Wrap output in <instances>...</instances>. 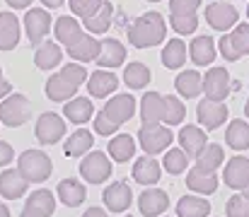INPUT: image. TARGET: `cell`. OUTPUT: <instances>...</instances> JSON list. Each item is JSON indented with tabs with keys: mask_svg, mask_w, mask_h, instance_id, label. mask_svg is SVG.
Segmentation results:
<instances>
[{
	"mask_svg": "<svg viewBox=\"0 0 249 217\" xmlns=\"http://www.w3.org/2000/svg\"><path fill=\"white\" fill-rule=\"evenodd\" d=\"M24 208L36 210V213H41V215L51 217L53 215V210H56V198H53V193H51V191L39 188V191H32V196L27 198Z\"/></svg>",
	"mask_w": 249,
	"mask_h": 217,
	"instance_id": "74e56055",
	"label": "cell"
},
{
	"mask_svg": "<svg viewBox=\"0 0 249 217\" xmlns=\"http://www.w3.org/2000/svg\"><path fill=\"white\" fill-rule=\"evenodd\" d=\"M203 92H206V99L211 101H225L228 94H230V72L223 66H213L206 70L203 77Z\"/></svg>",
	"mask_w": 249,
	"mask_h": 217,
	"instance_id": "ba28073f",
	"label": "cell"
},
{
	"mask_svg": "<svg viewBox=\"0 0 249 217\" xmlns=\"http://www.w3.org/2000/svg\"><path fill=\"white\" fill-rule=\"evenodd\" d=\"M169 27H172L177 34L186 36V34H194V32H196L198 17H196V12H194V15H169Z\"/></svg>",
	"mask_w": 249,
	"mask_h": 217,
	"instance_id": "b9f144b4",
	"label": "cell"
},
{
	"mask_svg": "<svg viewBox=\"0 0 249 217\" xmlns=\"http://www.w3.org/2000/svg\"><path fill=\"white\" fill-rule=\"evenodd\" d=\"M83 217H109L102 208H89V210H85V215Z\"/></svg>",
	"mask_w": 249,
	"mask_h": 217,
	"instance_id": "db71d44e",
	"label": "cell"
},
{
	"mask_svg": "<svg viewBox=\"0 0 249 217\" xmlns=\"http://www.w3.org/2000/svg\"><path fill=\"white\" fill-rule=\"evenodd\" d=\"M133 154H136V140L128 133L114 135L109 140V157L114 162H128V159H133Z\"/></svg>",
	"mask_w": 249,
	"mask_h": 217,
	"instance_id": "836d02e7",
	"label": "cell"
},
{
	"mask_svg": "<svg viewBox=\"0 0 249 217\" xmlns=\"http://www.w3.org/2000/svg\"><path fill=\"white\" fill-rule=\"evenodd\" d=\"M10 92H12V84L5 80V75H2V70H0V99H2V97H7Z\"/></svg>",
	"mask_w": 249,
	"mask_h": 217,
	"instance_id": "f5cc1de1",
	"label": "cell"
},
{
	"mask_svg": "<svg viewBox=\"0 0 249 217\" xmlns=\"http://www.w3.org/2000/svg\"><path fill=\"white\" fill-rule=\"evenodd\" d=\"M66 53L75 61V63H89L97 58L99 53V41L94 39V34H83L75 44L66 46Z\"/></svg>",
	"mask_w": 249,
	"mask_h": 217,
	"instance_id": "7402d4cb",
	"label": "cell"
},
{
	"mask_svg": "<svg viewBox=\"0 0 249 217\" xmlns=\"http://www.w3.org/2000/svg\"><path fill=\"white\" fill-rule=\"evenodd\" d=\"M17 171L29 184H41L51 176L53 164H51V157L44 150H24L17 159Z\"/></svg>",
	"mask_w": 249,
	"mask_h": 217,
	"instance_id": "7a4b0ae2",
	"label": "cell"
},
{
	"mask_svg": "<svg viewBox=\"0 0 249 217\" xmlns=\"http://www.w3.org/2000/svg\"><path fill=\"white\" fill-rule=\"evenodd\" d=\"M114 167L109 162V157L104 152H87L83 154V162H80V176L89 184H104L109 176H111Z\"/></svg>",
	"mask_w": 249,
	"mask_h": 217,
	"instance_id": "8992f818",
	"label": "cell"
},
{
	"mask_svg": "<svg viewBox=\"0 0 249 217\" xmlns=\"http://www.w3.org/2000/svg\"><path fill=\"white\" fill-rule=\"evenodd\" d=\"M201 0H169V15H194Z\"/></svg>",
	"mask_w": 249,
	"mask_h": 217,
	"instance_id": "681fc988",
	"label": "cell"
},
{
	"mask_svg": "<svg viewBox=\"0 0 249 217\" xmlns=\"http://www.w3.org/2000/svg\"><path fill=\"white\" fill-rule=\"evenodd\" d=\"M218 174L215 171H208V169H201V167H191L189 174H186V186L194 191V193H201V196H211L218 191Z\"/></svg>",
	"mask_w": 249,
	"mask_h": 217,
	"instance_id": "9a60e30c",
	"label": "cell"
},
{
	"mask_svg": "<svg viewBox=\"0 0 249 217\" xmlns=\"http://www.w3.org/2000/svg\"><path fill=\"white\" fill-rule=\"evenodd\" d=\"M116 89H119V77L111 70L99 68V70H94L87 77V92H89V97H94V99H104V97L114 94Z\"/></svg>",
	"mask_w": 249,
	"mask_h": 217,
	"instance_id": "4fadbf2b",
	"label": "cell"
},
{
	"mask_svg": "<svg viewBox=\"0 0 249 217\" xmlns=\"http://www.w3.org/2000/svg\"><path fill=\"white\" fill-rule=\"evenodd\" d=\"M223 181H225V186H230L235 191H242L249 184V159L247 157H240L237 154V157L228 159L225 171H223Z\"/></svg>",
	"mask_w": 249,
	"mask_h": 217,
	"instance_id": "2e32d148",
	"label": "cell"
},
{
	"mask_svg": "<svg viewBox=\"0 0 249 217\" xmlns=\"http://www.w3.org/2000/svg\"><path fill=\"white\" fill-rule=\"evenodd\" d=\"M247 87H249V84H247Z\"/></svg>",
	"mask_w": 249,
	"mask_h": 217,
	"instance_id": "e7e4bbea",
	"label": "cell"
},
{
	"mask_svg": "<svg viewBox=\"0 0 249 217\" xmlns=\"http://www.w3.org/2000/svg\"><path fill=\"white\" fill-rule=\"evenodd\" d=\"M29 116H32V104L24 94L10 92L7 97L0 99V123L10 128H19L29 121Z\"/></svg>",
	"mask_w": 249,
	"mask_h": 217,
	"instance_id": "3957f363",
	"label": "cell"
},
{
	"mask_svg": "<svg viewBox=\"0 0 249 217\" xmlns=\"http://www.w3.org/2000/svg\"><path fill=\"white\" fill-rule=\"evenodd\" d=\"M126 217H131V215H126Z\"/></svg>",
	"mask_w": 249,
	"mask_h": 217,
	"instance_id": "be15d7a7",
	"label": "cell"
},
{
	"mask_svg": "<svg viewBox=\"0 0 249 217\" xmlns=\"http://www.w3.org/2000/svg\"><path fill=\"white\" fill-rule=\"evenodd\" d=\"M53 32H56V39H58V44H63V46H71V44H75L80 36L85 34L83 24L75 19V17H71V15H63V17H58L56 19V24H53Z\"/></svg>",
	"mask_w": 249,
	"mask_h": 217,
	"instance_id": "d4e9b609",
	"label": "cell"
},
{
	"mask_svg": "<svg viewBox=\"0 0 249 217\" xmlns=\"http://www.w3.org/2000/svg\"><path fill=\"white\" fill-rule=\"evenodd\" d=\"M206 22L218 32H230L240 22V12L230 2H211L206 5Z\"/></svg>",
	"mask_w": 249,
	"mask_h": 217,
	"instance_id": "9c48e42d",
	"label": "cell"
},
{
	"mask_svg": "<svg viewBox=\"0 0 249 217\" xmlns=\"http://www.w3.org/2000/svg\"><path fill=\"white\" fill-rule=\"evenodd\" d=\"M27 186L29 181L17 171V169H5L0 174V196L7 198V200H17L27 193Z\"/></svg>",
	"mask_w": 249,
	"mask_h": 217,
	"instance_id": "ffe728a7",
	"label": "cell"
},
{
	"mask_svg": "<svg viewBox=\"0 0 249 217\" xmlns=\"http://www.w3.org/2000/svg\"><path fill=\"white\" fill-rule=\"evenodd\" d=\"M169 205V198L162 188H145L138 196V208L145 217H160Z\"/></svg>",
	"mask_w": 249,
	"mask_h": 217,
	"instance_id": "e0dca14e",
	"label": "cell"
},
{
	"mask_svg": "<svg viewBox=\"0 0 249 217\" xmlns=\"http://www.w3.org/2000/svg\"><path fill=\"white\" fill-rule=\"evenodd\" d=\"M162 176V167L158 159H153L150 154L136 159L133 164V181H138L141 186H155Z\"/></svg>",
	"mask_w": 249,
	"mask_h": 217,
	"instance_id": "d6986e66",
	"label": "cell"
},
{
	"mask_svg": "<svg viewBox=\"0 0 249 217\" xmlns=\"http://www.w3.org/2000/svg\"><path fill=\"white\" fill-rule=\"evenodd\" d=\"M167 36V22L160 12H145L128 27V41L136 49H150L162 44Z\"/></svg>",
	"mask_w": 249,
	"mask_h": 217,
	"instance_id": "6da1fadb",
	"label": "cell"
},
{
	"mask_svg": "<svg viewBox=\"0 0 249 217\" xmlns=\"http://www.w3.org/2000/svg\"><path fill=\"white\" fill-rule=\"evenodd\" d=\"M245 116H247V118H249V99H247V101H245Z\"/></svg>",
	"mask_w": 249,
	"mask_h": 217,
	"instance_id": "680465c9",
	"label": "cell"
},
{
	"mask_svg": "<svg viewBox=\"0 0 249 217\" xmlns=\"http://www.w3.org/2000/svg\"><path fill=\"white\" fill-rule=\"evenodd\" d=\"M102 200H104L109 213H124L133 203V191H131V186L126 181H114L109 188H104Z\"/></svg>",
	"mask_w": 249,
	"mask_h": 217,
	"instance_id": "8fae6325",
	"label": "cell"
},
{
	"mask_svg": "<svg viewBox=\"0 0 249 217\" xmlns=\"http://www.w3.org/2000/svg\"><path fill=\"white\" fill-rule=\"evenodd\" d=\"M184 118H186V106L181 104V99L172 97V94L162 97V123L179 126V123H184Z\"/></svg>",
	"mask_w": 249,
	"mask_h": 217,
	"instance_id": "8d00e7d4",
	"label": "cell"
},
{
	"mask_svg": "<svg viewBox=\"0 0 249 217\" xmlns=\"http://www.w3.org/2000/svg\"><path fill=\"white\" fill-rule=\"evenodd\" d=\"M177 140H179V147H181L189 157H194V159H196V157L201 154V150L208 145L206 131H203L201 126H184V128L179 131Z\"/></svg>",
	"mask_w": 249,
	"mask_h": 217,
	"instance_id": "ac0fdd59",
	"label": "cell"
},
{
	"mask_svg": "<svg viewBox=\"0 0 249 217\" xmlns=\"http://www.w3.org/2000/svg\"><path fill=\"white\" fill-rule=\"evenodd\" d=\"M111 17H114V5L109 0H102L99 10L83 19V29H87V34H104L111 27Z\"/></svg>",
	"mask_w": 249,
	"mask_h": 217,
	"instance_id": "484cf974",
	"label": "cell"
},
{
	"mask_svg": "<svg viewBox=\"0 0 249 217\" xmlns=\"http://www.w3.org/2000/svg\"><path fill=\"white\" fill-rule=\"evenodd\" d=\"M92 145H94V135L87 131V128H78L75 133H71V138L63 143V154L66 157H83L87 154L89 150H92Z\"/></svg>",
	"mask_w": 249,
	"mask_h": 217,
	"instance_id": "f546056e",
	"label": "cell"
},
{
	"mask_svg": "<svg viewBox=\"0 0 249 217\" xmlns=\"http://www.w3.org/2000/svg\"><path fill=\"white\" fill-rule=\"evenodd\" d=\"M97 66L104 68V70H111V68H119L124 66L126 61V46L119 41V39H104L99 41V53H97Z\"/></svg>",
	"mask_w": 249,
	"mask_h": 217,
	"instance_id": "7c38bea8",
	"label": "cell"
},
{
	"mask_svg": "<svg viewBox=\"0 0 249 217\" xmlns=\"http://www.w3.org/2000/svg\"><path fill=\"white\" fill-rule=\"evenodd\" d=\"M7 2V7H12V10H27L29 5H32V0H5Z\"/></svg>",
	"mask_w": 249,
	"mask_h": 217,
	"instance_id": "816d5d0a",
	"label": "cell"
},
{
	"mask_svg": "<svg viewBox=\"0 0 249 217\" xmlns=\"http://www.w3.org/2000/svg\"><path fill=\"white\" fill-rule=\"evenodd\" d=\"M41 2H44V7L56 10V7H63V2H66V0H41Z\"/></svg>",
	"mask_w": 249,
	"mask_h": 217,
	"instance_id": "11a10c76",
	"label": "cell"
},
{
	"mask_svg": "<svg viewBox=\"0 0 249 217\" xmlns=\"http://www.w3.org/2000/svg\"><path fill=\"white\" fill-rule=\"evenodd\" d=\"M61 75H63L68 82H73L75 87H80V84L87 82V70H85L80 63H68V66H63Z\"/></svg>",
	"mask_w": 249,
	"mask_h": 217,
	"instance_id": "7dc6e473",
	"label": "cell"
},
{
	"mask_svg": "<svg viewBox=\"0 0 249 217\" xmlns=\"http://www.w3.org/2000/svg\"><path fill=\"white\" fill-rule=\"evenodd\" d=\"M63 116L71 123H87L94 116V104L89 101V97H73L68 99V104H63Z\"/></svg>",
	"mask_w": 249,
	"mask_h": 217,
	"instance_id": "4316f807",
	"label": "cell"
},
{
	"mask_svg": "<svg viewBox=\"0 0 249 217\" xmlns=\"http://www.w3.org/2000/svg\"><path fill=\"white\" fill-rule=\"evenodd\" d=\"M225 213H228V217H249V198L245 193H237V196L228 198Z\"/></svg>",
	"mask_w": 249,
	"mask_h": 217,
	"instance_id": "ee69618b",
	"label": "cell"
},
{
	"mask_svg": "<svg viewBox=\"0 0 249 217\" xmlns=\"http://www.w3.org/2000/svg\"><path fill=\"white\" fill-rule=\"evenodd\" d=\"M174 87L184 99H194L203 92V75L198 70H181L174 80Z\"/></svg>",
	"mask_w": 249,
	"mask_h": 217,
	"instance_id": "f1b7e54d",
	"label": "cell"
},
{
	"mask_svg": "<svg viewBox=\"0 0 249 217\" xmlns=\"http://www.w3.org/2000/svg\"><path fill=\"white\" fill-rule=\"evenodd\" d=\"M116 131H119V123H116V121H111L104 111H99V114L94 116V133H97V135L109 138V135H114Z\"/></svg>",
	"mask_w": 249,
	"mask_h": 217,
	"instance_id": "f6af8a7d",
	"label": "cell"
},
{
	"mask_svg": "<svg viewBox=\"0 0 249 217\" xmlns=\"http://www.w3.org/2000/svg\"><path fill=\"white\" fill-rule=\"evenodd\" d=\"M22 36V27L19 19L12 12H0V51H12L19 44Z\"/></svg>",
	"mask_w": 249,
	"mask_h": 217,
	"instance_id": "44dd1931",
	"label": "cell"
},
{
	"mask_svg": "<svg viewBox=\"0 0 249 217\" xmlns=\"http://www.w3.org/2000/svg\"><path fill=\"white\" fill-rule=\"evenodd\" d=\"M218 56V46L211 36H196L191 44H189V58L196 63V66H211Z\"/></svg>",
	"mask_w": 249,
	"mask_h": 217,
	"instance_id": "603a6c76",
	"label": "cell"
},
{
	"mask_svg": "<svg viewBox=\"0 0 249 217\" xmlns=\"http://www.w3.org/2000/svg\"><path fill=\"white\" fill-rule=\"evenodd\" d=\"M162 63L167 70H179L186 63V44L181 39H169L162 49Z\"/></svg>",
	"mask_w": 249,
	"mask_h": 217,
	"instance_id": "d6a6232c",
	"label": "cell"
},
{
	"mask_svg": "<svg viewBox=\"0 0 249 217\" xmlns=\"http://www.w3.org/2000/svg\"><path fill=\"white\" fill-rule=\"evenodd\" d=\"M19 217H46V215H41V213H36V210H29V208H24V210L19 213Z\"/></svg>",
	"mask_w": 249,
	"mask_h": 217,
	"instance_id": "9f6ffc18",
	"label": "cell"
},
{
	"mask_svg": "<svg viewBox=\"0 0 249 217\" xmlns=\"http://www.w3.org/2000/svg\"><path fill=\"white\" fill-rule=\"evenodd\" d=\"M63 61V49L53 41H41L36 46V53H34V66L39 70H53L58 68Z\"/></svg>",
	"mask_w": 249,
	"mask_h": 217,
	"instance_id": "cb8c5ba5",
	"label": "cell"
},
{
	"mask_svg": "<svg viewBox=\"0 0 249 217\" xmlns=\"http://www.w3.org/2000/svg\"><path fill=\"white\" fill-rule=\"evenodd\" d=\"M228 104H223V101H211V99H203L201 104H198V109H196V118H198V123H201V128L203 131H215V128H220L225 121H228Z\"/></svg>",
	"mask_w": 249,
	"mask_h": 217,
	"instance_id": "30bf717a",
	"label": "cell"
},
{
	"mask_svg": "<svg viewBox=\"0 0 249 217\" xmlns=\"http://www.w3.org/2000/svg\"><path fill=\"white\" fill-rule=\"evenodd\" d=\"M148 2H162V0H148Z\"/></svg>",
	"mask_w": 249,
	"mask_h": 217,
	"instance_id": "94428289",
	"label": "cell"
},
{
	"mask_svg": "<svg viewBox=\"0 0 249 217\" xmlns=\"http://www.w3.org/2000/svg\"><path fill=\"white\" fill-rule=\"evenodd\" d=\"M0 217H10V210H7V205H2V203H0Z\"/></svg>",
	"mask_w": 249,
	"mask_h": 217,
	"instance_id": "6f0895ef",
	"label": "cell"
},
{
	"mask_svg": "<svg viewBox=\"0 0 249 217\" xmlns=\"http://www.w3.org/2000/svg\"><path fill=\"white\" fill-rule=\"evenodd\" d=\"M34 135L41 145H56L63 140L66 135V123H63V116L53 114V111H46L36 118V126H34Z\"/></svg>",
	"mask_w": 249,
	"mask_h": 217,
	"instance_id": "52a82bcc",
	"label": "cell"
},
{
	"mask_svg": "<svg viewBox=\"0 0 249 217\" xmlns=\"http://www.w3.org/2000/svg\"><path fill=\"white\" fill-rule=\"evenodd\" d=\"M12 157H15L12 145H10V143H0V167L10 164V162H12Z\"/></svg>",
	"mask_w": 249,
	"mask_h": 217,
	"instance_id": "f907efd6",
	"label": "cell"
},
{
	"mask_svg": "<svg viewBox=\"0 0 249 217\" xmlns=\"http://www.w3.org/2000/svg\"><path fill=\"white\" fill-rule=\"evenodd\" d=\"M102 111H104L111 121H116V123L121 126V123H126V121L133 118V114H136V99H133L131 94H114V97L104 104Z\"/></svg>",
	"mask_w": 249,
	"mask_h": 217,
	"instance_id": "5bb4252c",
	"label": "cell"
},
{
	"mask_svg": "<svg viewBox=\"0 0 249 217\" xmlns=\"http://www.w3.org/2000/svg\"><path fill=\"white\" fill-rule=\"evenodd\" d=\"M215 46H218L220 56H223L228 63H235V61H240V58H242V56H240V51L235 49V44L230 41V34H223V39H220Z\"/></svg>",
	"mask_w": 249,
	"mask_h": 217,
	"instance_id": "c3c4849f",
	"label": "cell"
},
{
	"mask_svg": "<svg viewBox=\"0 0 249 217\" xmlns=\"http://www.w3.org/2000/svg\"><path fill=\"white\" fill-rule=\"evenodd\" d=\"M22 24H24V29H27L29 44H32V46H39V44L49 36V32H51V15H49V10H44V7H27Z\"/></svg>",
	"mask_w": 249,
	"mask_h": 217,
	"instance_id": "5b68a950",
	"label": "cell"
},
{
	"mask_svg": "<svg viewBox=\"0 0 249 217\" xmlns=\"http://www.w3.org/2000/svg\"><path fill=\"white\" fill-rule=\"evenodd\" d=\"M189 167V154L181 150V147H167L165 150V159H162V169L172 176H179L184 174Z\"/></svg>",
	"mask_w": 249,
	"mask_h": 217,
	"instance_id": "ab89813d",
	"label": "cell"
},
{
	"mask_svg": "<svg viewBox=\"0 0 249 217\" xmlns=\"http://www.w3.org/2000/svg\"><path fill=\"white\" fill-rule=\"evenodd\" d=\"M78 89L80 87H75L73 82H68L61 72H56V75H51L46 80V97L51 101H68V99H73L78 94Z\"/></svg>",
	"mask_w": 249,
	"mask_h": 217,
	"instance_id": "83f0119b",
	"label": "cell"
},
{
	"mask_svg": "<svg viewBox=\"0 0 249 217\" xmlns=\"http://www.w3.org/2000/svg\"><path fill=\"white\" fill-rule=\"evenodd\" d=\"M225 143L230 145L232 150L242 152V150H249V123H245L242 118L232 121L225 131Z\"/></svg>",
	"mask_w": 249,
	"mask_h": 217,
	"instance_id": "d590c367",
	"label": "cell"
},
{
	"mask_svg": "<svg viewBox=\"0 0 249 217\" xmlns=\"http://www.w3.org/2000/svg\"><path fill=\"white\" fill-rule=\"evenodd\" d=\"M247 17H249V2H247Z\"/></svg>",
	"mask_w": 249,
	"mask_h": 217,
	"instance_id": "6125c7cd",
	"label": "cell"
},
{
	"mask_svg": "<svg viewBox=\"0 0 249 217\" xmlns=\"http://www.w3.org/2000/svg\"><path fill=\"white\" fill-rule=\"evenodd\" d=\"M230 41L235 44V49L240 51V56H249V24H235L230 32Z\"/></svg>",
	"mask_w": 249,
	"mask_h": 217,
	"instance_id": "7bdbcfd3",
	"label": "cell"
},
{
	"mask_svg": "<svg viewBox=\"0 0 249 217\" xmlns=\"http://www.w3.org/2000/svg\"><path fill=\"white\" fill-rule=\"evenodd\" d=\"M223 162H225V152H223V147H220L218 143H208L203 150H201V154L196 157V167L208 169V171L220 169Z\"/></svg>",
	"mask_w": 249,
	"mask_h": 217,
	"instance_id": "f35d334b",
	"label": "cell"
},
{
	"mask_svg": "<svg viewBox=\"0 0 249 217\" xmlns=\"http://www.w3.org/2000/svg\"><path fill=\"white\" fill-rule=\"evenodd\" d=\"M172 140H174V135H172L169 126H162V123H143L138 131V143L150 157L165 152L172 145Z\"/></svg>",
	"mask_w": 249,
	"mask_h": 217,
	"instance_id": "277c9868",
	"label": "cell"
},
{
	"mask_svg": "<svg viewBox=\"0 0 249 217\" xmlns=\"http://www.w3.org/2000/svg\"><path fill=\"white\" fill-rule=\"evenodd\" d=\"M99 5H102V0H71V12L87 19L89 15H94L99 10Z\"/></svg>",
	"mask_w": 249,
	"mask_h": 217,
	"instance_id": "bcb514c9",
	"label": "cell"
},
{
	"mask_svg": "<svg viewBox=\"0 0 249 217\" xmlns=\"http://www.w3.org/2000/svg\"><path fill=\"white\" fill-rule=\"evenodd\" d=\"M150 68L143 66V63H128L126 70H124V82L131 87V89H143L150 84Z\"/></svg>",
	"mask_w": 249,
	"mask_h": 217,
	"instance_id": "60d3db41",
	"label": "cell"
},
{
	"mask_svg": "<svg viewBox=\"0 0 249 217\" xmlns=\"http://www.w3.org/2000/svg\"><path fill=\"white\" fill-rule=\"evenodd\" d=\"M58 200L68 208H78L85 200V186L78 179H63L58 184Z\"/></svg>",
	"mask_w": 249,
	"mask_h": 217,
	"instance_id": "1f68e13d",
	"label": "cell"
},
{
	"mask_svg": "<svg viewBox=\"0 0 249 217\" xmlns=\"http://www.w3.org/2000/svg\"><path fill=\"white\" fill-rule=\"evenodd\" d=\"M141 118L143 123H162V94L145 92L141 99Z\"/></svg>",
	"mask_w": 249,
	"mask_h": 217,
	"instance_id": "4dcf8cb0",
	"label": "cell"
},
{
	"mask_svg": "<svg viewBox=\"0 0 249 217\" xmlns=\"http://www.w3.org/2000/svg\"><path fill=\"white\" fill-rule=\"evenodd\" d=\"M211 213V203L201 196H184L177 203V215L179 217H206Z\"/></svg>",
	"mask_w": 249,
	"mask_h": 217,
	"instance_id": "e575fe53",
	"label": "cell"
},
{
	"mask_svg": "<svg viewBox=\"0 0 249 217\" xmlns=\"http://www.w3.org/2000/svg\"><path fill=\"white\" fill-rule=\"evenodd\" d=\"M242 193H245V196H247V198H249V184H247V186H245V188H242Z\"/></svg>",
	"mask_w": 249,
	"mask_h": 217,
	"instance_id": "91938a15",
	"label": "cell"
}]
</instances>
